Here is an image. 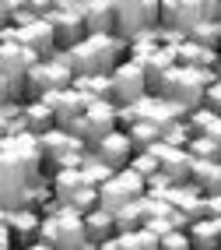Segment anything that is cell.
Listing matches in <instances>:
<instances>
[{"instance_id":"d6a6232c","label":"cell","mask_w":221,"mask_h":250,"mask_svg":"<svg viewBox=\"0 0 221 250\" xmlns=\"http://www.w3.org/2000/svg\"><path fill=\"white\" fill-rule=\"evenodd\" d=\"M203 134H207V138H211V141H214V145L221 148V113L214 116V120H211L207 127H203Z\"/></svg>"},{"instance_id":"8d00e7d4","label":"cell","mask_w":221,"mask_h":250,"mask_svg":"<svg viewBox=\"0 0 221 250\" xmlns=\"http://www.w3.org/2000/svg\"><path fill=\"white\" fill-rule=\"evenodd\" d=\"M218 78H221V53H218Z\"/></svg>"},{"instance_id":"8992f818","label":"cell","mask_w":221,"mask_h":250,"mask_svg":"<svg viewBox=\"0 0 221 250\" xmlns=\"http://www.w3.org/2000/svg\"><path fill=\"white\" fill-rule=\"evenodd\" d=\"M49 21L56 28L60 49H71L81 39H88V25H84V0H60V7L49 14Z\"/></svg>"},{"instance_id":"7402d4cb","label":"cell","mask_w":221,"mask_h":250,"mask_svg":"<svg viewBox=\"0 0 221 250\" xmlns=\"http://www.w3.org/2000/svg\"><path fill=\"white\" fill-rule=\"evenodd\" d=\"M127 134H130V141H133L137 152H147V148H155V145L165 138V127L155 124V120H141V124L127 127Z\"/></svg>"},{"instance_id":"83f0119b","label":"cell","mask_w":221,"mask_h":250,"mask_svg":"<svg viewBox=\"0 0 221 250\" xmlns=\"http://www.w3.org/2000/svg\"><path fill=\"white\" fill-rule=\"evenodd\" d=\"M186 148H190V155H193V159H221V148H218L207 134H193Z\"/></svg>"},{"instance_id":"8fae6325","label":"cell","mask_w":221,"mask_h":250,"mask_svg":"<svg viewBox=\"0 0 221 250\" xmlns=\"http://www.w3.org/2000/svg\"><path fill=\"white\" fill-rule=\"evenodd\" d=\"M207 14H203V4L200 0H162V25L165 28H176V32H186L200 25Z\"/></svg>"},{"instance_id":"d4e9b609","label":"cell","mask_w":221,"mask_h":250,"mask_svg":"<svg viewBox=\"0 0 221 250\" xmlns=\"http://www.w3.org/2000/svg\"><path fill=\"white\" fill-rule=\"evenodd\" d=\"M120 236H123L127 250H162V236L155 229H147V226L133 229V232H120Z\"/></svg>"},{"instance_id":"1f68e13d","label":"cell","mask_w":221,"mask_h":250,"mask_svg":"<svg viewBox=\"0 0 221 250\" xmlns=\"http://www.w3.org/2000/svg\"><path fill=\"white\" fill-rule=\"evenodd\" d=\"M203 215H207V219H221V194L203 197Z\"/></svg>"},{"instance_id":"9c48e42d","label":"cell","mask_w":221,"mask_h":250,"mask_svg":"<svg viewBox=\"0 0 221 250\" xmlns=\"http://www.w3.org/2000/svg\"><path fill=\"white\" fill-rule=\"evenodd\" d=\"M4 222L11 226L18 250L39 243V236H42V211L32 208V205L28 208H4Z\"/></svg>"},{"instance_id":"ac0fdd59","label":"cell","mask_w":221,"mask_h":250,"mask_svg":"<svg viewBox=\"0 0 221 250\" xmlns=\"http://www.w3.org/2000/svg\"><path fill=\"white\" fill-rule=\"evenodd\" d=\"M218 53H221V49L200 46V42H190V39H186V42L176 49L179 63H186V67H197V71H211V67H218Z\"/></svg>"},{"instance_id":"52a82bcc","label":"cell","mask_w":221,"mask_h":250,"mask_svg":"<svg viewBox=\"0 0 221 250\" xmlns=\"http://www.w3.org/2000/svg\"><path fill=\"white\" fill-rule=\"evenodd\" d=\"M112 88H116V106H127V103H137L144 99L147 88V74H144V63L141 60H120L112 71Z\"/></svg>"},{"instance_id":"30bf717a","label":"cell","mask_w":221,"mask_h":250,"mask_svg":"<svg viewBox=\"0 0 221 250\" xmlns=\"http://www.w3.org/2000/svg\"><path fill=\"white\" fill-rule=\"evenodd\" d=\"M92 152L106 162V166H112L116 173L120 169H127V166L133 162V155H137V148H133V141H130V134L120 127V130H112L109 138H102L98 145H92Z\"/></svg>"},{"instance_id":"7c38bea8","label":"cell","mask_w":221,"mask_h":250,"mask_svg":"<svg viewBox=\"0 0 221 250\" xmlns=\"http://www.w3.org/2000/svg\"><path fill=\"white\" fill-rule=\"evenodd\" d=\"M18 42L32 46L42 60H49V57L60 49L56 28H53V21H49V18H36V21H28V25H18Z\"/></svg>"},{"instance_id":"2e32d148","label":"cell","mask_w":221,"mask_h":250,"mask_svg":"<svg viewBox=\"0 0 221 250\" xmlns=\"http://www.w3.org/2000/svg\"><path fill=\"white\" fill-rule=\"evenodd\" d=\"M53 127H60L53 106H49L46 99H25V130L46 134V130H53Z\"/></svg>"},{"instance_id":"ffe728a7","label":"cell","mask_w":221,"mask_h":250,"mask_svg":"<svg viewBox=\"0 0 221 250\" xmlns=\"http://www.w3.org/2000/svg\"><path fill=\"white\" fill-rule=\"evenodd\" d=\"M49 183H53V197L67 205V201H71V197H74L88 180H84L81 169H56L53 176H49Z\"/></svg>"},{"instance_id":"e0dca14e","label":"cell","mask_w":221,"mask_h":250,"mask_svg":"<svg viewBox=\"0 0 221 250\" xmlns=\"http://www.w3.org/2000/svg\"><path fill=\"white\" fill-rule=\"evenodd\" d=\"M186 232H190L193 250H221V219H197Z\"/></svg>"},{"instance_id":"d6986e66","label":"cell","mask_w":221,"mask_h":250,"mask_svg":"<svg viewBox=\"0 0 221 250\" xmlns=\"http://www.w3.org/2000/svg\"><path fill=\"white\" fill-rule=\"evenodd\" d=\"M74 88L84 92L92 103H95V99H109V103H116L112 74H77V78H74Z\"/></svg>"},{"instance_id":"e575fe53","label":"cell","mask_w":221,"mask_h":250,"mask_svg":"<svg viewBox=\"0 0 221 250\" xmlns=\"http://www.w3.org/2000/svg\"><path fill=\"white\" fill-rule=\"evenodd\" d=\"M98 250H127V247H123V236H112L106 243H98Z\"/></svg>"},{"instance_id":"f546056e","label":"cell","mask_w":221,"mask_h":250,"mask_svg":"<svg viewBox=\"0 0 221 250\" xmlns=\"http://www.w3.org/2000/svg\"><path fill=\"white\" fill-rule=\"evenodd\" d=\"M172 187H176V180L168 176V173H162V169H158L155 176H147V194H151V197H165Z\"/></svg>"},{"instance_id":"4dcf8cb0","label":"cell","mask_w":221,"mask_h":250,"mask_svg":"<svg viewBox=\"0 0 221 250\" xmlns=\"http://www.w3.org/2000/svg\"><path fill=\"white\" fill-rule=\"evenodd\" d=\"M162 250H193L190 232H186V229H172V232H165V236H162Z\"/></svg>"},{"instance_id":"603a6c76","label":"cell","mask_w":221,"mask_h":250,"mask_svg":"<svg viewBox=\"0 0 221 250\" xmlns=\"http://www.w3.org/2000/svg\"><path fill=\"white\" fill-rule=\"evenodd\" d=\"M81 173H84V180H88L92 187H102V183H109V180L116 176V169H112V166H106V162H102V159H98V155L92 152V148H88V152H84Z\"/></svg>"},{"instance_id":"d590c367","label":"cell","mask_w":221,"mask_h":250,"mask_svg":"<svg viewBox=\"0 0 221 250\" xmlns=\"http://www.w3.org/2000/svg\"><path fill=\"white\" fill-rule=\"evenodd\" d=\"M25 250H53V247H49V243H42V240H39V243H32V247H25Z\"/></svg>"},{"instance_id":"277c9868","label":"cell","mask_w":221,"mask_h":250,"mask_svg":"<svg viewBox=\"0 0 221 250\" xmlns=\"http://www.w3.org/2000/svg\"><path fill=\"white\" fill-rule=\"evenodd\" d=\"M203 92H207L203 74H200L197 67H186V63H176V67L168 71L165 88H162V95L172 99V103H179L186 113L197 109V106H203Z\"/></svg>"},{"instance_id":"f1b7e54d","label":"cell","mask_w":221,"mask_h":250,"mask_svg":"<svg viewBox=\"0 0 221 250\" xmlns=\"http://www.w3.org/2000/svg\"><path fill=\"white\" fill-rule=\"evenodd\" d=\"M130 166H133V169H137L141 176H155V173L162 169V162H158V155L151 152V148H147V152H137Z\"/></svg>"},{"instance_id":"6da1fadb","label":"cell","mask_w":221,"mask_h":250,"mask_svg":"<svg viewBox=\"0 0 221 250\" xmlns=\"http://www.w3.org/2000/svg\"><path fill=\"white\" fill-rule=\"evenodd\" d=\"M67 53H71V63L77 74H112L123 53H130V39L116 36V32L112 36H88L77 46H71Z\"/></svg>"},{"instance_id":"74e56055","label":"cell","mask_w":221,"mask_h":250,"mask_svg":"<svg viewBox=\"0 0 221 250\" xmlns=\"http://www.w3.org/2000/svg\"><path fill=\"white\" fill-rule=\"evenodd\" d=\"M218 18H221V7H218Z\"/></svg>"},{"instance_id":"836d02e7","label":"cell","mask_w":221,"mask_h":250,"mask_svg":"<svg viewBox=\"0 0 221 250\" xmlns=\"http://www.w3.org/2000/svg\"><path fill=\"white\" fill-rule=\"evenodd\" d=\"M203 4V14H207V18H218V7H221V0H200Z\"/></svg>"},{"instance_id":"ba28073f","label":"cell","mask_w":221,"mask_h":250,"mask_svg":"<svg viewBox=\"0 0 221 250\" xmlns=\"http://www.w3.org/2000/svg\"><path fill=\"white\" fill-rule=\"evenodd\" d=\"M49 106H53V113H56V124L60 127H67L71 130L84 113H88V106H92V99L84 95V92H77L74 85L71 88H60V92H49V95H42Z\"/></svg>"},{"instance_id":"9a60e30c","label":"cell","mask_w":221,"mask_h":250,"mask_svg":"<svg viewBox=\"0 0 221 250\" xmlns=\"http://www.w3.org/2000/svg\"><path fill=\"white\" fill-rule=\"evenodd\" d=\"M84 232H88V243L98 247V243H106L112 236H120V226H116V215L106 211V208H95L84 215Z\"/></svg>"},{"instance_id":"44dd1931","label":"cell","mask_w":221,"mask_h":250,"mask_svg":"<svg viewBox=\"0 0 221 250\" xmlns=\"http://www.w3.org/2000/svg\"><path fill=\"white\" fill-rule=\"evenodd\" d=\"M112 215H116L120 232H133V229H141L147 222V201L144 197H133V201H127L120 211H112Z\"/></svg>"},{"instance_id":"5bb4252c","label":"cell","mask_w":221,"mask_h":250,"mask_svg":"<svg viewBox=\"0 0 221 250\" xmlns=\"http://www.w3.org/2000/svg\"><path fill=\"white\" fill-rule=\"evenodd\" d=\"M84 25H88V36H112L116 0H84Z\"/></svg>"},{"instance_id":"4316f807","label":"cell","mask_w":221,"mask_h":250,"mask_svg":"<svg viewBox=\"0 0 221 250\" xmlns=\"http://www.w3.org/2000/svg\"><path fill=\"white\" fill-rule=\"evenodd\" d=\"M190 138H193V127L186 124V116L183 120H172V124H165V145H176V148H186L190 145Z\"/></svg>"},{"instance_id":"484cf974","label":"cell","mask_w":221,"mask_h":250,"mask_svg":"<svg viewBox=\"0 0 221 250\" xmlns=\"http://www.w3.org/2000/svg\"><path fill=\"white\" fill-rule=\"evenodd\" d=\"M71 208H77L81 215H88V211H95V208H102V194H98V187H92V183H84V187L67 201Z\"/></svg>"},{"instance_id":"5b68a950","label":"cell","mask_w":221,"mask_h":250,"mask_svg":"<svg viewBox=\"0 0 221 250\" xmlns=\"http://www.w3.org/2000/svg\"><path fill=\"white\" fill-rule=\"evenodd\" d=\"M71 130L81 141H88V148H92L102 138H109L112 130H120V106L109 103V99H95V103L88 106V113H84Z\"/></svg>"},{"instance_id":"cb8c5ba5","label":"cell","mask_w":221,"mask_h":250,"mask_svg":"<svg viewBox=\"0 0 221 250\" xmlns=\"http://www.w3.org/2000/svg\"><path fill=\"white\" fill-rule=\"evenodd\" d=\"M190 42H200V46H211V49H221V18H203L200 25L190 28Z\"/></svg>"},{"instance_id":"4fadbf2b","label":"cell","mask_w":221,"mask_h":250,"mask_svg":"<svg viewBox=\"0 0 221 250\" xmlns=\"http://www.w3.org/2000/svg\"><path fill=\"white\" fill-rule=\"evenodd\" d=\"M151 152L158 155V162H162V173H168L176 183H186L193 176V155H190V148H176V145H165V141H158Z\"/></svg>"},{"instance_id":"7a4b0ae2","label":"cell","mask_w":221,"mask_h":250,"mask_svg":"<svg viewBox=\"0 0 221 250\" xmlns=\"http://www.w3.org/2000/svg\"><path fill=\"white\" fill-rule=\"evenodd\" d=\"M42 57L32 46H25L18 39H4V46H0V95H4V103L28 99V71Z\"/></svg>"},{"instance_id":"3957f363","label":"cell","mask_w":221,"mask_h":250,"mask_svg":"<svg viewBox=\"0 0 221 250\" xmlns=\"http://www.w3.org/2000/svg\"><path fill=\"white\" fill-rule=\"evenodd\" d=\"M74 78H77V71L71 63V53H67V49H56L49 60H39L36 67L28 71V99H42L49 92L71 88Z\"/></svg>"}]
</instances>
